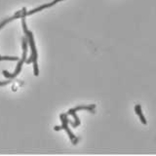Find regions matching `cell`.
<instances>
[{
    "label": "cell",
    "instance_id": "obj_1",
    "mask_svg": "<svg viewBox=\"0 0 156 156\" xmlns=\"http://www.w3.org/2000/svg\"><path fill=\"white\" fill-rule=\"evenodd\" d=\"M23 21H22V26H23V29L24 33H26L27 38L28 40L29 43V46H30L31 49V56L30 58H28L27 61H26V63H31L33 62V70H34V75L37 76L39 74V71H38V65H37V50H36V47H35V42H34V39H33V34L31 31H29L27 27V23H26V19L22 18Z\"/></svg>",
    "mask_w": 156,
    "mask_h": 156
},
{
    "label": "cell",
    "instance_id": "obj_2",
    "mask_svg": "<svg viewBox=\"0 0 156 156\" xmlns=\"http://www.w3.org/2000/svg\"><path fill=\"white\" fill-rule=\"evenodd\" d=\"M23 57H22V60L21 61H19L18 62V66L16 67V70H15L14 73H9L7 70H3L2 73H3V75L6 77V78H10V79H13V78H16L19 74H20V72H21L22 70V66H23V63L26 62L27 60V38H24L23 37Z\"/></svg>",
    "mask_w": 156,
    "mask_h": 156
},
{
    "label": "cell",
    "instance_id": "obj_3",
    "mask_svg": "<svg viewBox=\"0 0 156 156\" xmlns=\"http://www.w3.org/2000/svg\"><path fill=\"white\" fill-rule=\"evenodd\" d=\"M66 116H67V114H61V115H60V118H61V120H62V129L66 131V133H67L68 136H69V139H70V140H71V143H72L73 144H76L78 143V139L76 138V136H75L74 135L72 134V132L69 130V128H68V125H67L68 120H67V118H66Z\"/></svg>",
    "mask_w": 156,
    "mask_h": 156
},
{
    "label": "cell",
    "instance_id": "obj_4",
    "mask_svg": "<svg viewBox=\"0 0 156 156\" xmlns=\"http://www.w3.org/2000/svg\"><path fill=\"white\" fill-rule=\"evenodd\" d=\"M61 1H62V0H53V1H52L51 3H47V4L41 5V6H39V7H37V8H35V9L30 10L29 12H26V17L30 16V15H33V14H35V13H37V12H40V11H42V10L46 9V8H50V7L54 6L55 4H57L58 2H61Z\"/></svg>",
    "mask_w": 156,
    "mask_h": 156
},
{
    "label": "cell",
    "instance_id": "obj_5",
    "mask_svg": "<svg viewBox=\"0 0 156 156\" xmlns=\"http://www.w3.org/2000/svg\"><path fill=\"white\" fill-rule=\"evenodd\" d=\"M24 10H27V8H23L21 11H19V12H17L16 14L14 15L13 17H11V18H8V19H6V20H4V21L0 23V29H1L5 24L6 23H10V22H12V21H14V20H16V19H19V18H23V12H24Z\"/></svg>",
    "mask_w": 156,
    "mask_h": 156
},
{
    "label": "cell",
    "instance_id": "obj_6",
    "mask_svg": "<svg viewBox=\"0 0 156 156\" xmlns=\"http://www.w3.org/2000/svg\"><path fill=\"white\" fill-rule=\"evenodd\" d=\"M135 111H136V113L139 115L141 123H143L144 125H146V119H145V117L144 116V113H143V111H141V107H140V105H136L135 106Z\"/></svg>",
    "mask_w": 156,
    "mask_h": 156
},
{
    "label": "cell",
    "instance_id": "obj_7",
    "mask_svg": "<svg viewBox=\"0 0 156 156\" xmlns=\"http://www.w3.org/2000/svg\"><path fill=\"white\" fill-rule=\"evenodd\" d=\"M72 115L73 117H74V119H75V121L73 122V123H70L71 124V126L72 127H77V126H79L80 125V120H79V118H78V116L76 115V111H71V110H68V112H67V115Z\"/></svg>",
    "mask_w": 156,
    "mask_h": 156
},
{
    "label": "cell",
    "instance_id": "obj_8",
    "mask_svg": "<svg viewBox=\"0 0 156 156\" xmlns=\"http://www.w3.org/2000/svg\"><path fill=\"white\" fill-rule=\"evenodd\" d=\"M0 61H19V58H18V57L0 56Z\"/></svg>",
    "mask_w": 156,
    "mask_h": 156
},
{
    "label": "cell",
    "instance_id": "obj_9",
    "mask_svg": "<svg viewBox=\"0 0 156 156\" xmlns=\"http://www.w3.org/2000/svg\"><path fill=\"white\" fill-rule=\"evenodd\" d=\"M10 81H0V86H5L7 85Z\"/></svg>",
    "mask_w": 156,
    "mask_h": 156
},
{
    "label": "cell",
    "instance_id": "obj_10",
    "mask_svg": "<svg viewBox=\"0 0 156 156\" xmlns=\"http://www.w3.org/2000/svg\"><path fill=\"white\" fill-rule=\"evenodd\" d=\"M62 129V127H58V126H55L54 127V130H56V131H60Z\"/></svg>",
    "mask_w": 156,
    "mask_h": 156
}]
</instances>
